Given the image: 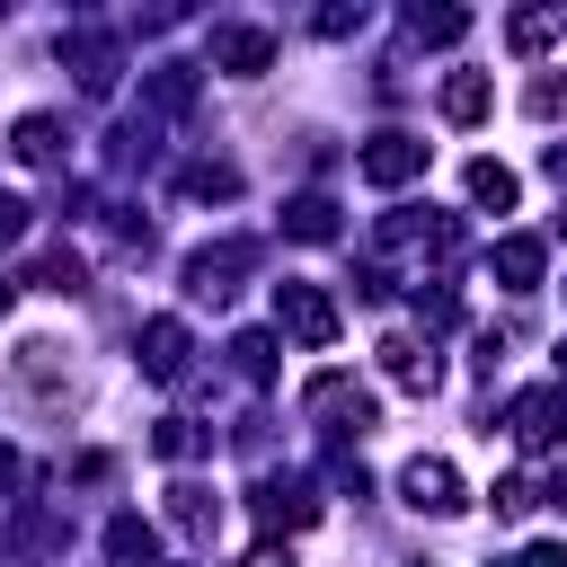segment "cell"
I'll return each instance as SVG.
<instances>
[{"mask_svg":"<svg viewBox=\"0 0 567 567\" xmlns=\"http://www.w3.org/2000/svg\"><path fill=\"white\" fill-rule=\"evenodd\" d=\"M301 416H310L337 452H354V434H372V416H381V408H372V390H363L354 372H319V381L301 390Z\"/></svg>","mask_w":567,"mask_h":567,"instance_id":"1","label":"cell"},{"mask_svg":"<svg viewBox=\"0 0 567 567\" xmlns=\"http://www.w3.org/2000/svg\"><path fill=\"white\" fill-rule=\"evenodd\" d=\"M275 328L301 337V346H337V301L319 284H301V275H284L275 284Z\"/></svg>","mask_w":567,"mask_h":567,"instance_id":"2","label":"cell"},{"mask_svg":"<svg viewBox=\"0 0 567 567\" xmlns=\"http://www.w3.org/2000/svg\"><path fill=\"white\" fill-rule=\"evenodd\" d=\"M248 505H257L266 532H301V523H319V487H310L301 470H266V478L248 487Z\"/></svg>","mask_w":567,"mask_h":567,"instance_id":"3","label":"cell"},{"mask_svg":"<svg viewBox=\"0 0 567 567\" xmlns=\"http://www.w3.org/2000/svg\"><path fill=\"white\" fill-rule=\"evenodd\" d=\"M505 434H514L523 452H558V443H567V381H549V390H523V399L505 408Z\"/></svg>","mask_w":567,"mask_h":567,"instance_id":"4","label":"cell"},{"mask_svg":"<svg viewBox=\"0 0 567 567\" xmlns=\"http://www.w3.org/2000/svg\"><path fill=\"white\" fill-rule=\"evenodd\" d=\"M257 266V239H221V248H195L186 257V292L195 301H230V284Z\"/></svg>","mask_w":567,"mask_h":567,"instance_id":"5","label":"cell"},{"mask_svg":"<svg viewBox=\"0 0 567 567\" xmlns=\"http://www.w3.org/2000/svg\"><path fill=\"white\" fill-rule=\"evenodd\" d=\"M399 496L416 505V514H461L470 496H461V470L443 461V452H416L408 470H399Z\"/></svg>","mask_w":567,"mask_h":567,"instance_id":"6","label":"cell"},{"mask_svg":"<svg viewBox=\"0 0 567 567\" xmlns=\"http://www.w3.org/2000/svg\"><path fill=\"white\" fill-rule=\"evenodd\" d=\"M354 168H363V186H408V177H425V142L416 133H372L354 151Z\"/></svg>","mask_w":567,"mask_h":567,"instance_id":"7","label":"cell"},{"mask_svg":"<svg viewBox=\"0 0 567 567\" xmlns=\"http://www.w3.org/2000/svg\"><path fill=\"white\" fill-rule=\"evenodd\" d=\"M142 372L151 381H186V363H195V337H186V319H142Z\"/></svg>","mask_w":567,"mask_h":567,"instance_id":"8","label":"cell"},{"mask_svg":"<svg viewBox=\"0 0 567 567\" xmlns=\"http://www.w3.org/2000/svg\"><path fill=\"white\" fill-rule=\"evenodd\" d=\"M540 266H549V248H540L532 230H505V239L487 248V275H496L505 292H540Z\"/></svg>","mask_w":567,"mask_h":567,"instance_id":"9","label":"cell"},{"mask_svg":"<svg viewBox=\"0 0 567 567\" xmlns=\"http://www.w3.org/2000/svg\"><path fill=\"white\" fill-rule=\"evenodd\" d=\"M381 372H390L399 390H416V399H434V390H443V363H434V346H425V337H381Z\"/></svg>","mask_w":567,"mask_h":567,"instance_id":"10","label":"cell"},{"mask_svg":"<svg viewBox=\"0 0 567 567\" xmlns=\"http://www.w3.org/2000/svg\"><path fill=\"white\" fill-rule=\"evenodd\" d=\"M266 62H275V35H266V27H213V71L257 80Z\"/></svg>","mask_w":567,"mask_h":567,"instance_id":"11","label":"cell"},{"mask_svg":"<svg viewBox=\"0 0 567 567\" xmlns=\"http://www.w3.org/2000/svg\"><path fill=\"white\" fill-rule=\"evenodd\" d=\"M62 62L80 71V89H89V97H106V89H115V44H106L97 27H71V35H62Z\"/></svg>","mask_w":567,"mask_h":567,"instance_id":"12","label":"cell"},{"mask_svg":"<svg viewBox=\"0 0 567 567\" xmlns=\"http://www.w3.org/2000/svg\"><path fill=\"white\" fill-rule=\"evenodd\" d=\"M62 142H71L62 115H18V124H9V151H18L27 168H62Z\"/></svg>","mask_w":567,"mask_h":567,"instance_id":"13","label":"cell"},{"mask_svg":"<svg viewBox=\"0 0 567 567\" xmlns=\"http://www.w3.org/2000/svg\"><path fill=\"white\" fill-rule=\"evenodd\" d=\"M106 567H159V532L142 514H115L106 523Z\"/></svg>","mask_w":567,"mask_h":567,"instance_id":"14","label":"cell"},{"mask_svg":"<svg viewBox=\"0 0 567 567\" xmlns=\"http://www.w3.org/2000/svg\"><path fill=\"white\" fill-rule=\"evenodd\" d=\"M487 106H496L487 71H452L443 80V124H487Z\"/></svg>","mask_w":567,"mask_h":567,"instance_id":"15","label":"cell"},{"mask_svg":"<svg viewBox=\"0 0 567 567\" xmlns=\"http://www.w3.org/2000/svg\"><path fill=\"white\" fill-rule=\"evenodd\" d=\"M18 381H35L44 399H71V372H62V346H53V337H27V346H18Z\"/></svg>","mask_w":567,"mask_h":567,"instance_id":"16","label":"cell"},{"mask_svg":"<svg viewBox=\"0 0 567 567\" xmlns=\"http://www.w3.org/2000/svg\"><path fill=\"white\" fill-rule=\"evenodd\" d=\"M168 523H177L186 540H213V532H221V496H204V487L177 478V487H168Z\"/></svg>","mask_w":567,"mask_h":567,"instance_id":"17","label":"cell"},{"mask_svg":"<svg viewBox=\"0 0 567 567\" xmlns=\"http://www.w3.org/2000/svg\"><path fill=\"white\" fill-rule=\"evenodd\" d=\"M284 230H292V239H310V248H319V239H337V230H346V221H337V195H292V204H284Z\"/></svg>","mask_w":567,"mask_h":567,"instance_id":"18","label":"cell"},{"mask_svg":"<svg viewBox=\"0 0 567 567\" xmlns=\"http://www.w3.org/2000/svg\"><path fill=\"white\" fill-rule=\"evenodd\" d=\"M461 186H470V204H487V213H514V195H523L505 159H470V177H461Z\"/></svg>","mask_w":567,"mask_h":567,"instance_id":"19","label":"cell"},{"mask_svg":"<svg viewBox=\"0 0 567 567\" xmlns=\"http://www.w3.org/2000/svg\"><path fill=\"white\" fill-rule=\"evenodd\" d=\"M142 97H151L159 115H186V106H195V71H186V62H159V71L142 80Z\"/></svg>","mask_w":567,"mask_h":567,"instance_id":"20","label":"cell"},{"mask_svg":"<svg viewBox=\"0 0 567 567\" xmlns=\"http://www.w3.org/2000/svg\"><path fill=\"white\" fill-rule=\"evenodd\" d=\"M408 35H416V44H461V35H470V9H425V0H416V9H408Z\"/></svg>","mask_w":567,"mask_h":567,"instance_id":"21","label":"cell"},{"mask_svg":"<svg viewBox=\"0 0 567 567\" xmlns=\"http://www.w3.org/2000/svg\"><path fill=\"white\" fill-rule=\"evenodd\" d=\"M558 27H567V9H514V18H505V44H514V53H540Z\"/></svg>","mask_w":567,"mask_h":567,"instance_id":"22","label":"cell"},{"mask_svg":"<svg viewBox=\"0 0 567 567\" xmlns=\"http://www.w3.org/2000/svg\"><path fill=\"white\" fill-rule=\"evenodd\" d=\"M177 186H186L195 204H230V195H239V168H230V159H195Z\"/></svg>","mask_w":567,"mask_h":567,"instance_id":"23","label":"cell"},{"mask_svg":"<svg viewBox=\"0 0 567 567\" xmlns=\"http://www.w3.org/2000/svg\"><path fill=\"white\" fill-rule=\"evenodd\" d=\"M204 443H213V434H204L195 416H159V425H151V452H159V461H195Z\"/></svg>","mask_w":567,"mask_h":567,"instance_id":"24","label":"cell"},{"mask_svg":"<svg viewBox=\"0 0 567 567\" xmlns=\"http://www.w3.org/2000/svg\"><path fill=\"white\" fill-rule=\"evenodd\" d=\"M230 363H239V381H275V337L266 328H239L230 337Z\"/></svg>","mask_w":567,"mask_h":567,"instance_id":"25","label":"cell"},{"mask_svg":"<svg viewBox=\"0 0 567 567\" xmlns=\"http://www.w3.org/2000/svg\"><path fill=\"white\" fill-rule=\"evenodd\" d=\"M151 151H159V133H151V115H142V124H115V133H106V159H115V168H142Z\"/></svg>","mask_w":567,"mask_h":567,"instance_id":"26","label":"cell"},{"mask_svg":"<svg viewBox=\"0 0 567 567\" xmlns=\"http://www.w3.org/2000/svg\"><path fill=\"white\" fill-rule=\"evenodd\" d=\"M35 284H44V292H89V266H80L71 248H44V266H35Z\"/></svg>","mask_w":567,"mask_h":567,"instance_id":"27","label":"cell"},{"mask_svg":"<svg viewBox=\"0 0 567 567\" xmlns=\"http://www.w3.org/2000/svg\"><path fill=\"white\" fill-rule=\"evenodd\" d=\"M523 115H540V124H558V115H567V71H540V80L523 89Z\"/></svg>","mask_w":567,"mask_h":567,"instance_id":"28","label":"cell"},{"mask_svg":"<svg viewBox=\"0 0 567 567\" xmlns=\"http://www.w3.org/2000/svg\"><path fill=\"white\" fill-rule=\"evenodd\" d=\"M487 505H496V523H514V514H532V505H540V487H532V478H496V487H487Z\"/></svg>","mask_w":567,"mask_h":567,"instance_id":"29","label":"cell"},{"mask_svg":"<svg viewBox=\"0 0 567 567\" xmlns=\"http://www.w3.org/2000/svg\"><path fill=\"white\" fill-rule=\"evenodd\" d=\"M9 239H27V195L0 186V248H9Z\"/></svg>","mask_w":567,"mask_h":567,"instance_id":"30","label":"cell"},{"mask_svg":"<svg viewBox=\"0 0 567 567\" xmlns=\"http://www.w3.org/2000/svg\"><path fill=\"white\" fill-rule=\"evenodd\" d=\"M239 567H292V549H284V540H257V549H248Z\"/></svg>","mask_w":567,"mask_h":567,"instance_id":"31","label":"cell"},{"mask_svg":"<svg viewBox=\"0 0 567 567\" xmlns=\"http://www.w3.org/2000/svg\"><path fill=\"white\" fill-rule=\"evenodd\" d=\"M514 567H567V549H558V540H532V549H523Z\"/></svg>","mask_w":567,"mask_h":567,"instance_id":"32","label":"cell"},{"mask_svg":"<svg viewBox=\"0 0 567 567\" xmlns=\"http://www.w3.org/2000/svg\"><path fill=\"white\" fill-rule=\"evenodd\" d=\"M18 478H27V461H18L9 443H0V487H18Z\"/></svg>","mask_w":567,"mask_h":567,"instance_id":"33","label":"cell"},{"mask_svg":"<svg viewBox=\"0 0 567 567\" xmlns=\"http://www.w3.org/2000/svg\"><path fill=\"white\" fill-rule=\"evenodd\" d=\"M540 496H549V505H558V514H567V470H558V478H549V487H540Z\"/></svg>","mask_w":567,"mask_h":567,"instance_id":"34","label":"cell"},{"mask_svg":"<svg viewBox=\"0 0 567 567\" xmlns=\"http://www.w3.org/2000/svg\"><path fill=\"white\" fill-rule=\"evenodd\" d=\"M9 301H18V284H9V275H0V319H9Z\"/></svg>","mask_w":567,"mask_h":567,"instance_id":"35","label":"cell"}]
</instances>
